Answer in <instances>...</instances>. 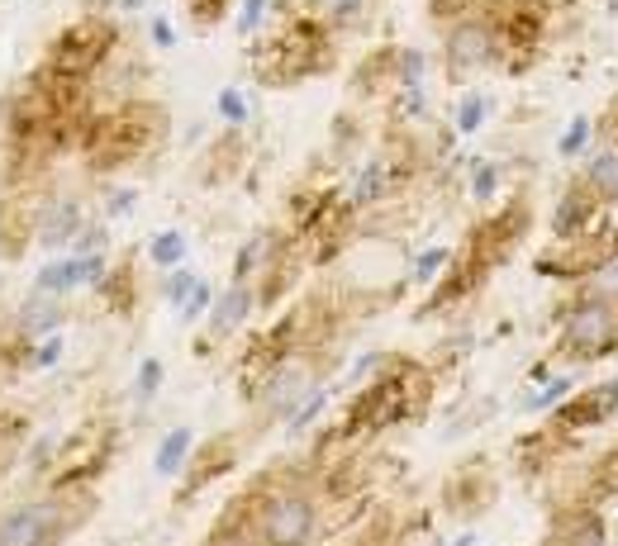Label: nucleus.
Wrapping results in <instances>:
<instances>
[{"label": "nucleus", "mask_w": 618, "mask_h": 546, "mask_svg": "<svg viewBox=\"0 0 618 546\" xmlns=\"http://www.w3.org/2000/svg\"><path fill=\"white\" fill-rule=\"evenodd\" d=\"M429 399H433V376L423 371L419 361L381 357L376 376H371L362 390L347 399L339 437H371V433L395 428V423L423 418V414H429Z\"/></svg>", "instance_id": "nucleus-1"}, {"label": "nucleus", "mask_w": 618, "mask_h": 546, "mask_svg": "<svg viewBox=\"0 0 618 546\" xmlns=\"http://www.w3.org/2000/svg\"><path fill=\"white\" fill-rule=\"evenodd\" d=\"M167 129H171V119H167L163 105L134 96V100H119L110 110H96L86 119L77 148L86 157V167L105 176V171L138 162L144 152H157L167 143Z\"/></svg>", "instance_id": "nucleus-2"}, {"label": "nucleus", "mask_w": 618, "mask_h": 546, "mask_svg": "<svg viewBox=\"0 0 618 546\" xmlns=\"http://www.w3.org/2000/svg\"><path fill=\"white\" fill-rule=\"evenodd\" d=\"M96 485H43V495L0 508V546H62L96 518Z\"/></svg>", "instance_id": "nucleus-3"}, {"label": "nucleus", "mask_w": 618, "mask_h": 546, "mask_svg": "<svg viewBox=\"0 0 618 546\" xmlns=\"http://www.w3.org/2000/svg\"><path fill=\"white\" fill-rule=\"evenodd\" d=\"M228 523H238L253 546H310L320 533V495L310 485H257L238 499L234 514H224Z\"/></svg>", "instance_id": "nucleus-4"}, {"label": "nucleus", "mask_w": 618, "mask_h": 546, "mask_svg": "<svg viewBox=\"0 0 618 546\" xmlns=\"http://www.w3.org/2000/svg\"><path fill=\"white\" fill-rule=\"evenodd\" d=\"M333 67V29L305 14H286V24L253 43V72L262 86H295Z\"/></svg>", "instance_id": "nucleus-5"}, {"label": "nucleus", "mask_w": 618, "mask_h": 546, "mask_svg": "<svg viewBox=\"0 0 618 546\" xmlns=\"http://www.w3.org/2000/svg\"><path fill=\"white\" fill-rule=\"evenodd\" d=\"M614 351H618V309L609 299L576 290L571 305H561L557 314V357L590 366V361L614 357Z\"/></svg>", "instance_id": "nucleus-6"}, {"label": "nucleus", "mask_w": 618, "mask_h": 546, "mask_svg": "<svg viewBox=\"0 0 618 546\" xmlns=\"http://www.w3.org/2000/svg\"><path fill=\"white\" fill-rule=\"evenodd\" d=\"M124 48V33L110 14H81L67 29L52 33V43L43 52V67L52 72H67V77H81V81H96L100 67L115 58Z\"/></svg>", "instance_id": "nucleus-7"}, {"label": "nucleus", "mask_w": 618, "mask_h": 546, "mask_svg": "<svg viewBox=\"0 0 618 546\" xmlns=\"http://www.w3.org/2000/svg\"><path fill=\"white\" fill-rule=\"evenodd\" d=\"M115 447H119L115 423L86 418L81 428L58 437V451H52V466L43 475V485H96L100 475L110 470Z\"/></svg>", "instance_id": "nucleus-8"}, {"label": "nucleus", "mask_w": 618, "mask_h": 546, "mask_svg": "<svg viewBox=\"0 0 618 546\" xmlns=\"http://www.w3.org/2000/svg\"><path fill=\"white\" fill-rule=\"evenodd\" d=\"M490 67H500V33L481 10L443 29V72L452 86H467Z\"/></svg>", "instance_id": "nucleus-9"}, {"label": "nucleus", "mask_w": 618, "mask_h": 546, "mask_svg": "<svg viewBox=\"0 0 618 546\" xmlns=\"http://www.w3.org/2000/svg\"><path fill=\"white\" fill-rule=\"evenodd\" d=\"M528 224H533V215H528V200L514 196V200H504L500 209H494L490 219H481V224L471 228L467 242H462V252H471L485 271H494V267H504V261L514 257V248L528 234Z\"/></svg>", "instance_id": "nucleus-10"}, {"label": "nucleus", "mask_w": 618, "mask_h": 546, "mask_svg": "<svg viewBox=\"0 0 618 546\" xmlns=\"http://www.w3.org/2000/svg\"><path fill=\"white\" fill-rule=\"evenodd\" d=\"M320 385V366H314L305 351H295V357H286L276 366V371L267 376V385H262L257 395V409H262V423H286L300 404H305V395Z\"/></svg>", "instance_id": "nucleus-11"}, {"label": "nucleus", "mask_w": 618, "mask_h": 546, "mask_svg": "<svg viewBox=\"0 0 618 546\" xmlns=\"http://www.w3.org/2000/svg\"><path fill=\"white\" fill-rule=\"evenodd\" d=\"M81 224H86V205H81V196H72V190H58V196H43L33 205V242L48 252L72 248Z\"/></svg>", "instance_id": "nucleus-12"}, {"label": "nucleus", "mask_w": 618, "mask_h": 546, "mask_svg": "<svg viewBox=\"0 0 618 546\" xmlns=\"http://www.w3.org/2000/svg\"><path fill=\"white\" fill-rule=\"evenodd\" d=\"M618 418V380H599V385H586V390H571L567 399L552 409V428L557 433H586V428H599V423Z\"/></svg>", "instance_id": "nucleus-13"}, {"label": "nucleus", "mask_w": 618, "mask_h": 546, "mask_svg": "<svg viewBox=\"0 0 618 546\" xmlns=\"http://www.w3.org/2000/svg\"><path fill=\"white\" fill-rule=\"evenodd\" d=\"M234 466H238V437H234V433H215L209 443L190 447V461H186V470H182V495H186V499L200 495L205 485H215L219 475H228Z\"/></svg>", "instance_id": "nucleus-14"}, {"label": "nucleus", "mask_w": 618, "mask_h": 546, "mask_svg": "<svg viewBox=\"0 0 618 546\" xmlns=\"http://www.w3.org/2000/svg\"><path fill=\"white\" fill-rule=\"evenodd\" d=\"M609 209L599 205V196L586 186V181H571L567 190H561V200L552 209V238H580L590 234V228L605 224Z\"/></svg>", "instance_id": "nucleus-15"}, {"label": "nucleus", "mask_w": 618, "mask_h": 546, "mask_svg": "<svg viewBox=\"0 0 618 546\" xmlns=\"http://www.w3.org/2000/svg\"><path fill=\"white\" fill-rule=\"evenodd\" d=\"M443 504H448V514H457V518L485 514V508L494 504V480H490V470H485V466H462V470H457L452 480L443 485Z\"/></svg>", "instance_id": "nucleus-16"}, {"label": "nucleus", "mask_w": 618, "mask_h": 546, "mask_svg": "<svg viewBox=\"0 0 618 546\" xmlns=\"http://www.w3.org/2000/svg\"><path fill=\"white\" fill-rule=\"evenodd\" d=\"M67 319V299L58 295H43V290H29L20 299V309H14V338H24V343H39L48 338V332H58Z\"/></svg>", "instance_id": "nucleus-17"}, {"label": "nucleus", "mask_w": 618, "mask_h": 546, "mask_svg": "<svg viewBox=\"0 0 618 546\" xmlns=\"http://www.w3.org/2000/svg\"><path fill=\"white\" fill-rule=\"evenodd\" d=\"M253 309H257V295L247 280H234L224 295H215V305H209V343H224V338H234V332L253 319Z\"/></svg>", "instance_id": "nucleus-18"}, {"label": "nucleus", "mask_w": 618, "mask_h": 546, "mask_svg": "<svg viewBox=\"0 0 618 546\" xmlns=\"http://www.w3.org/2000/svg\"><path fill=\"white\" fill-rule=\"evenodd\" d=\"M29 248H33V205L20 190H10L0 200V261H20Z\"/></svg>", "instance_id": "nucleus-19"}, {"label": "nucleus", "mask_w": 618, "mask_h": 546, "mask_svg": "<svg viewBox=\"0 0 618 546\" xmlns=\"http://www.w3.org/2000/svg\"><path fill=\"white\" fill-rule=\"evenodd\" d=\"M547 546H605V518H599V508H590V504L561 508L552 533H547Z\"/></svg>", "instance_id": "nucleus-20"}, {"label": "nucleus", "mask_w": 618, "mask_h": 546, "mask_svg": "<svg viewBox=\"0 0 618 546\" xmlns=\"http://www.w3.org/2000/svg\"><path fill=\"white\" fill-rule=\"evenodd\" d=\"M404 181L395 176V167H391V157H371V162L357 171V181H352V196H347V205L352 209H366V205H381L385 196H395Z\"/></svg>", "instance_id": "nucleus-21"}, {"label": "nucleus", "mask_w": 618, "mask_h": 546, "mask_svg": "<svg viewBox=\"0 0 618 546\" xmlns=\"http://www.w3.org/2000/svg\"><path fill=\"white\" fill-rule=\"evenodd\" d=\"M352 91H357V96L395 91V43L366 52V58L357 62V72H352Z\"/></svg>", "instance_id": "nucleus-22"}, {"label": "nucleus", "mask_w": 618, "mask_h": 546, "mask_svg": "<svg viewBox=\"0 0 618 546\" xmlns=\"http://www.w3.org/2000/svg\"><path fill=\"white\" fill-rule=\"evenodd\" d=\"M96 295H100V305L110 309V314H134V305H138V271H134V252L124 257L119 267H110V271L100 276Z\"/></svg>", "instance_id": "nucleus-23"}, {"label": "nucleus", "mask_w": 618, "mask_h": 546, "mask_svg": "<svg viewBox=\"0 0 618 546\" xmlns=\"http://www.w3.org/2000/svg\"><path fill=\"white\" fill-rule=\"evenodd\" d=\"M33 290H43V295H77L81 290V267H77V257L72 252H62V257H48L39 271H33Z\"/></svg>", "instance_id": "nucleus-24"}, {"label": "nucleus", "mask_w": 618, "mask_h": 546, "mask_svg": "<svg viewBox=\"0 0 618 546\" xmlns=\"http://www.w3.org/2000/svg\"><path fill=\"white\" fill-rule=\"evenodd\" d=\"M580 181L595 190L605 209H618V148H614V143L599 148L590 162H586V176H580Z\"/></svg>", "instance_id": "nucleus-25"}, {"label": "nucleus", "mask_w": 618, "mask_h": 546, "mask_svg": "<svg viewBox=\"0 0 618 546\" xmlns=\"http://www.w3.org/2000/svg\"><path fill=\"white\" fill-rule=\"evenodd\" d=\"M276 248H281V234H272V228H257V234L247 238L243 248H238V257H234V280H247V286H253L257 271L267 267Z\"/></svg>", "instance_id": "nucleus-26"}, {"label": "nucleus", "mask_w": 618, "mask_h": 546, "mask_svg": "<svg viewBox=\"0 0 618 546\" xmlns=\"http://www.w3.org/2000/svg\"><path fill=\"white\" fill-rule=\"evenodd\" d=\"M190 447H196V433L186 428H171L163 443H157V456H153V470L163 475V480H171V475H182L186 470V461H190Z\"/></svg>", "instance_id": "nucleus-27"}, {"label": "nucleus", "mask_w": 618, "mask_h": 546, "mask_svg": "<svg viewBox=\"0 0 618 546\" xmlns=\"http://www.w3.org/2000/svg\"><path fill=\"white\" fill-rule=\"evenodd\" d=\"M24 443H29V418L24 414H10V409H0V480L20 466V456H24Z\"/></svg>", "instance_id": "nucleus-28"}, {"label": "nucleus", "mask_w": 618, "mask_h": 546, "mask_svg": "<svg viewBox=\"0 0 618 546\" xmlns=\"http://www.w3.org/2000/svg\"><path fill=\"white\" fill-rule=\"evenodd\" d=\"M148 261L157 271L182 267V261H186V234H182V228H163V234L148 242Z\"/></svg>", "instance_id": "nucleus-29"}, {"label": "nucleus", "mask_w": 618, "mask_h": 546, "mask_svg": "<svg viewBox=\"0 0 618 546\" xmlns=\"http://www.w3.org/2000/svg\"><path fill=\"white\" fill-rule=\"evenodd\" d=\"M580 295H595V299H609V305L618 309V252L605 257L599 267L580 280Z\"/></svg>", "instance_id": "nucleus-30"}, {"label": "nucleus", "mask_w": 618, "mask_h": 546, "mask_svg": "<svg viewBox=\"0 0 618 546\" xmlns=\"http://www.w3.org/2000/svg\"><path fill=\"white\" fill-rule=\"evenodd\" d=\"M485 115H490V96L467 91V96H462V105H457V115H452V129L462 133V138H471L475 129L485 125Z\"/></svg>", "instance_id": "nucleus-31"}, {"label": "nucleus", "mask_w": 618, "mask_h": 546, "mask_svg": "<svg viewBox=\"0 0 618 546\" xmlns=\"http://www.w3.org/2000/svg\"><path fill=\"white\" fill-rule=\"evenodd\" d=\"M324 409H328V390H324V385H314V390L305 395V404H300V409L286 418V433H291V437L310 433L314 423H320V414H324Z\"/></svg>", "instance_id": "nucleus-32"}, {"label": "nucleus", "mask_w": 618, "mask_h": 546, "mask_svg": "<svg viewBox=\"0 0 618 546\" xmlns=\"http://www.w3.org/2000/svg\"><path fill=\"white\" fill-rule=\"evenodd\" d=\"M571 390H576V385H571V376H547V380L538 385V390L523 399V409H533V414H542V409H557V404L567 399Z\"/></svg>", "instance_id": "nucleus-33"}, {"label": "nucleus", "mask_w": 618, "mask_h": 546, "mask_svg": "<svg viewBox=\"0 0 618 546\" xmlns=\"http://www.w3.org/2000/svg\"><path fill=\"white\" fill-rule=\"evenodd\" d=\"M163 361L157 357H144L138 361V380H134V399H138V409H144V404H153L157 399V390H163Z\"/></svg>", "instance_id": "nucleus-34"}, {"label": "nucleus", "mask_w": 618, "mask_h": 546, "mask_svg": "<svg viewBox=\"0 0 618 546\" xmlns=\"http://www.w3.org/2000/svg\"><path fill=\"white\" fill-rule=\"evenodd\" d=\"M448 261H452V248H429V252H419V257H414L410 280H414V286H433V280L443 276Z\"/></svg>", "instance_id": "nucleus-35"}, {"label": "nucleus", "mask_w": 618, "mask_h": 546, "mask_svg": "<svg viewBox=\"0 0 618 546\" xmlns=\"http://www.w3.org/2000/svg\"><path fill=\"white\" fill-rule=\"evenodd\" d=\"M228 10H234V0H186V14L196 29H215L228 20Z\"/></svg>", "instance_id": "nucleus-36"}, {"label": "nucleus", "mask_w": 618, "mask_h": 546, "mask_svg": "<svg viewBox=\"0 0 618 546\" xmlns=\"http://www.w3.org/2000/svg\"><path fill=\"white\" fill-rule=\"evenodd\" d=\"M215 110H219V119H224L228 129H243V125H247V115H253V110H247V100H243L238 86H224V91L215 96Z\"/></svg>", "instance_id": "nucleus-37"}, {"label": "nucleus", "mask_w": 618, "mask_h": 546, "mask_svg": "<svg viewBox=\"0 0 618 546\" xmlns=\"http://www.w3.org/2000/svg\"><path fill=\"white\" fill-rule=\"evenodd\" d=\"M481 10V0H429V20L433 24H457V20H467V14Z\"/></svg>", "instance_id": "nucleus-38"}, {"label": "nucleus", "mask_w": 618, "mask_h": 546, "mask_svg": "<svg viewBox=\"0 0 618 546\" xmlns=\"http://www.w3.org/2000/svg\"><path fill=\"white\" fill-rule=\"evenodd\" d=\"M590 133H595V125H590L586 115H576V119H571V129L557 138V152H561V157H580V152L590 148Z\"/></svg>", "instance_id": "nucleus-39"}, {"label": "nucleus", "mask_w": 618, "mask_h": 546, "mask_svg": "<svg viewBox=\"0 0 618 546\" xmlns=\"http://www.w3.org/2000/svg\"><path fill=\"white\" fill-rule=\"evenodd\" d=\"M590 489H595V495H618V447L605 451V456L595 461V470H590Z\"/></svg>", "instance_id": "nucleus-40"}, {"label": "nucleus", "mask_w": 618, "mask_h": 546, "mask_svg": "<svg viewBox=\"0 0 618 546\" xmlns=\"http://www.w3.org/2000/svg\"><path fill=\"white\" fill-rule=\"evenodd\" d=\"M196 271H190L186 267V261H182V267H171V271H163V299H167V305H182V299L190 295V286H196Z\"/></svg>", "instance_id": "nucleus-41"}, {"label": "nucleus", "mask_w": 618, "mask_h": 546, "mask_svg": "<svg viewBox=\"0 0 618 546\" xmlns=\"http://www.w3.org/2000/svg\"><path fill=\"white\" fill-rule=\"evenodd\" d=\"M209 305H215V290H209V280H196V286H190V295L182 299V324L205 319Z\"/></svg>", "instance_id": "nucleus-42"}, {"label": "nucleus", "mask_w": 618, "mask_h": 546, "mask_svg": "<svg viewBox=\"0 0 618 546\" xmlns=\"http://www.w3.org/2000/svg\"><path fill=\"white\" fill-rule=\"evenodd\" d=\"M105 248H110V228H105V224H81V234L72 238V248H67V252L86 257V252H105Z\"/></svg>", "instance_id": "nucleus-43"}, {"label": "nucleus", "mask_w": 618, "mask_h": 546, "mask_svg": "<svg viewBox=\"0 0 618 546\" xmlns=\"http://www.w3.org/2000/svg\"><path fill=\"white\" fill-rule=\"evenodd\" d=\"M494 190H500V167H494V162H475L471 167V196L475 200H494Z\"/></svg>", "instance_id": "nucleus-44"}, {"label": "nucleus", "mask_w": 618, "mask_h": 546, "mask_svg": "<svg viewBox=\"0 0 618 546\" xmlns=\"http://www.w3.org/2000/svg\"><path fill=\"white\" fill-rule=\"evenodd\" d=\"M43 347H29V371H48V366L62 361V338L58 332H48V338H39Z\"/></svg>", "instance_id": "nucleus-45"}, {"label": "nucleus", "mask_w": 618, "mask_h": 546, "mask_svg": "<svg viewBox=\"0 0 618 546\" xmlns=\"http://www.w3.org/2000/svg\"><path fill=\"white\" fill-rule=\"evenodd\" d=\"M267 10H272V0H243V10H238V33H243V39H257Z\"/></svg>", "instance_id": "nucleus-46"}, {"label": "nucleus", "mask_w": 618, "mask_h": 546, "mask_svg": "<svg viewBox=\"0 0 618 546\" xmlns=\"http://www.w3.org/2000/svg\"><path fill=\"white\" fill-rule=\"evenodd\" d=\"M134 205H138V190L119 186V190H110V196H105V219H124Z\"/></svg>", "instance_id": "nucleus-47"}, {"label": "nucleus", "mask_w": 618, "mask_h": 546, "mask_svg": "<svg viewBox=\"0 0 618 546\" xmlns=\"http://www.w3.org/2000/svg\"><path fill=\"white\" fill-rule=\"evenodd\" d=\"M148 33H153L157 48H171V43H176V29H171L167 14H153V29H148Z\"/></svg>", "instance_id": "nucleus-48"}, {"label": "nucleus", "mask_w": 618, "mask_h": 546, "mask_svg": "<svg viewBox=\"0 0 618 546\" xmlns=\"http://www.w3.org/2000/svg\"><path fill=\"white\" fill-rule=\"evenodd\" d=\"M115 0H81V14H110Z\"/></svg>", "instance_id": "nucleus-49"}, {"label": "nucleus", "mask_w": 618, "mask_h": 546, "mask_svg": "<svg viewBox=\"0 0 618 546\" xmlns=\"http://www.w3.org/2000/svg\"><path fill=\"white\" fill-rule=\"evenodd\" d=\"M115 6H119V10H144L148 0H115Z\"/></svg>", "instance_id": "nucleus-50"}, {"label": "nucleus", "mask_w": 618, "mask_h": 546, "mask_svg": "<svg viewBox=\"0 0 618 546\" xmlns=\"http://www.w3.org/2000/svg\"><path fill=\"white\" fill-rule=\"evenodd\" d=\"M448 546H475V533H462L457 542H448Z\"/></svg>", "instance_id": "nucleus-51"}]
</instances>
